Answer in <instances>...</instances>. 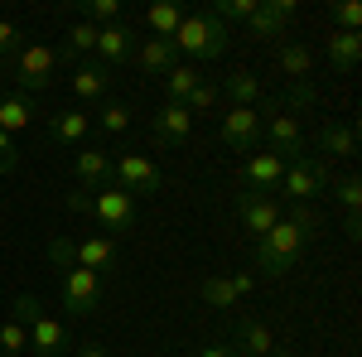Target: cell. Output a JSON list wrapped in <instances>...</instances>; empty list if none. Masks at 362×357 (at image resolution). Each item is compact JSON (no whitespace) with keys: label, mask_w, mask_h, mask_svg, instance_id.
I'll use <instances>...</instances> for the list:
<instances>
[{"label":"cell","mask_w":362,"mask_h":357,"mask_svg":"<svg viewBox=\"0 0 362 357\" xmlns=\"http://www.w3.org/2000/svg\"><path fill=\"white\" fill-rule=\"evenodd\" d=\"M15 319L29 329V348L39 357H63L68 353V329H63V319H54V314H44V304H39V295H15Z\"/></svg>","instance_id":"6da1fadb"},{"label":"cell","mask_w":362,"mask_h":357,"mask_svg":"<svg viewBox=\"0 0 362 357\" xmlns=\"http://www.w3.org/2000/svg\"><path fill=\"white\" fill-rule=\"evenodd\" d=\"M309 242V232L300 227V222H290V218H280L266 237H256V266L266 275H285V271H295V261H300V251H305Z\"/></svg>","instance_id":"7a4b0ae2"},{"label":"cell","mask_w":362,"mask_h":357,"mask_svg":"<svg viewBox=\"0 0 362 357\" xmlns=\"http://www.w3.org/2000/svg\"><path fill=\"white\" fill-rule=\"evenodd\" d=\"M179 54L189 58H223L227 54V25L223 20H213L208 10H198V15H184L179 29H174V39H169Z\"/></svg>","instance_id":"3957f363"},{"label":"cell","mask_w":362,"mask_h":357,"mask_svg":"<svg viewBox=\"0 0 362 357\" xmlns=\"http://www.w3.org/2000/svg\"><path fill=\"white\" fill-rule=\"evenodd\" d=\"M63 63H73L68 49H54V44H25V49L15 54V83L25 87V92H44V87H54V78H58Z\"/></svg>","instance_id":"277c9868"},{"label":"cell","mask_w":362,"mask_h":357,"mask_svg":"<svg viewBox=\"0 0 362 357\" xmlns=\"http://www.w3.org/2000/svg\"><path fill=\"white\" fill-rule=\"evenodd\" d=\"M112 184H116V189H126L131 198H136V193H160L165 174H160V165H155L150 155H136V150H126V155H116V160H112Z\"/></svg>","instance_id":"5b68a950"},{"label":"cell","mask_w":362,"mask_h":357,"mask_svg":"<svg viewBox=\"0 0 362 357\" xmlns=\"http://www.w3.org/2000/svg\"><path fill=\"white\" fill-rule=\"evenodd\" d=\"M87 213L102 222V227H112V232H131V227H136V198L126 189H116V184H107V189L92 193Z\"/></svg>","instance_id":"8992f818"},{"label":"cell","mask_w":362,"mask_h":357,"mask_svg":"<svg viewBox=\"0 0 362 357\" xmlns=\"http://www.w3.org/2000/svg\"><path fill=\"white\" fill-rule=\"evenodd\" d=\"M324 189H329V165L324 160H295L280 174V193H290L300 208H305L309 198H319Z\"/></svg>","instance_id":"52a82bcc"},{"label":"cell","mask_w":362,"mask_h":357,"mask_svg":"<svg viewBox=\"0 0 362 357\" xmlns=\"http://www.w3.org/2000/svg\"><path fill=\"white\" fill-rule=\"evenodd\" d=\"M266 131V150L271 155H280L285 165H295V160H305V131H300V116L295 111H271V121L261 126Z\"/></svg>","instance_id":"ba28073f"},{"label":"cell","mask_w":362,"mask_h":357,"mask_svg":"<svg viewBox=\"0 0 362 357\" xmlns=\"http://www.w3.org/2000/svg\"><path fill=\"white\" fill-rule=\"evenodd\" d=\"M97 304H102V275H97V271H83V266L63 271V309H68V314L87 319Z\"/></svg>","instance_id":"9c48e42d"},{"label":"cell","mask_w":362,"mask_h":357,"mask_svg":"<svg viewBox=\"0 0 362 357\" xmlns=\"http://www.w3.org/2000/svg\"><path fill=\"white\" fill-rule=\"evenodd\" d=\"M256 140H261V116H256V107H227V116H223V145L227 150L251 155Z\"/></svg>","instance_id":"30bf717a"},{"label":"cell","mask_w":362,"mask_h":357,"mask_svg":"<svg viewBox=\"0 0 362 357\" xmlns=\"http://www.w3.org/2000/svg\"><path fill=\"white\" fill-rule=\"evenodd\" d=\"M150 131H155V145H184L189 131H194V116H189L184 102H165L150 116Z\"/></svg>","instance_id":"8fae6325"},{"label":"cell","mask_w":362,"mask_h":357,"mask_svg":"<svg viewBox=\"0 0 362 357\" xmlns=\"http://www.w3.org/2000/svg\"><path fill=\"white\" fill-rule=\"evenodd\" d=\"M295 0H261L256 10H251V20H247V29L256 34V39H280L285 34V25L295 20Z\"/></svg>","instance_id":"7c38bea8"},{"label":"cell","mask_w":362,"mask_h":357,"mask_svg":"<svg viewBox=\"0 0 362 357\" xmlns=\"http://www.w3.org/2000/svg\"><path fill=\"white\" fill-rule=\"evenodd\" d=\"M73 174H78V189H87V193L107 189V184H112V155L83 145V150L73 155Z\"/></svg>","instance_id":"4fadbf2b"},{"label":"cell","mask_w":362,"mask_h":357,"mask_svg":"<svg viewBox=\"0 0 362 357\" xmlns=\"http://www.w3.org/2000/svg\"><path fill=\"white\" fill-rule=\"evenodd\" d=\"M251 285H256L251 275H208L198 285V295H203V304H213V309H232L242 295H251Z\"/></svg>","instance_id":"5bb4252c"},{"label":"cell","mask_w":362,"mask_h":357,"mask_svg":"<svg viewBox=\"0 0 362 357\" xmlns=\"http://www.w3.org/2000/svg\"><path fill=\"white\" fill-rule=\"evenodd\" d=\"M237 208H242V222H247L251 237H266V232L280 222V203H276V198H266V193H242Z\"/></svg>","instance_id":"9a60e30c"},{"label":"cell","mask_w":362,"mask_h":357,"mask_svg":"<svg viewBox=\"0 0 362 357\" xmlns=\"http://www.w3.org/2000/svg\"><path fill=\"white\" fill-rule=\"evenodd\" d=\"M280 174H285V160H280V155H271V150H251L247 169H242V179H247L256 193L280 189Z\"/></svg>","instance_id":"2e32d148"},{"label":"cell","mask_w":362,"mask_h":357,"mask_svg":"<svg viewBox=\"0 0 362 357\" xmlns=\"http://www.w3.org/2000/svg\"><path fill=\"white\" fill-rule=\"evenodd\" d=\"M97 54H102V63H131L136 58V29L131 25L97 29Z\"/></svg>","instance_id":"e0dca14e"},{"label":"cell","mask_w":362,"mask_h":357,"mask_svg":"<svg viewBox=\"0 0 362 357\" xmlns=\"http://www.w3.org/2000/svg\"><path fill=\"white\" fill-rule=\"evenodd\" d=\"M136 63H140V73L165 78L169 68L179 63V49H174L169 39H140V44H136Z\"/></svg>","instance_id":"ac0fdd59"},{"label":"cell","mask_w":362,"mask_h":357,"mask_svg":"<svg viewBox=\"0 0 362 357\" xmlns=\"http://www.w3.org/2000/svg\"><path fill=\"white\" fill-rule=\"evenodd\" d=\"M68 83H73V92H78L83 102H102V97H107V87H112V73H107L102 63H78Z\"/></svg>","instance_id":"d6986e66"},{"label":"cell","mask_w":362,"mask_h":357,"mask_svg":"<svg viewBox=\"0 0 362 357\" xmlns=\"http://www.w3.org/2000/svg\"><path fill=\"white\" fill-rule=\"evenodd\" d=\"M319 155H334V160H353L358 155V131L348 121H329L319 131Z\"/></svg>","instance_id":"ffe728a7"},{"label":"cell","mask_w":362,"mask_h":357,"mask_svg":"<svg viewBox=\"0 0 362 357\" xmlns=\"http://www.w3.org/2000/svg\"><path fill=\"white\" fill-rule=\"evenodd\" d=\"M237 353H247V357H271V353H276V333L266 329L261 319H242V324H237Z\"/></svg>","instance_id":"44dd1931"},{"label":"cell","mask_w":362,"mask_h":357,"mask_svg":"<svg viewBox=\"0 0 362 357\" xmlns=\"http://www.w3.org/2000/svg\"><path fill=\"white\" fill-rule=\"evenodd\" d=\"M29 121H34V102H29L25 92H10V97H0V131L15 140L20 131H29Z\"/></svg>","instance_id":"7402d4cb"},{"label":"cell","mask_w":362,"mask_h":357,"mask_svg":"<svg viewBox=\"0 0 362 357\" xmlns=\"http://www.w3.org/2000/svg\"><path fill=\"white\" fill-rule=\"evenodd\" d=\"M92 131V116H87L83 107H73V111H58L54 121H49V136L58 140V145H78V140Z\"/></svg>","instance_id":"603a6c76"},{"label":"cell","mask_w":362,"mask_h":357,"mask_svg":"<svg viewBox=\"0 0 362 357\" xmlns=\"http://www.w3.org/2000/svg\"><path fill=\"white\" fill-rule=\"evenodd\" d=\"M362 58V34H329V63H334L338 73H353Z\"/></svg>","instance_id":"cb8c5ba5"},{"label":"cell","mask_w":362,"mask_h":357,"mask_svg":"<svg viewBox=\"0 0 362 357\" xmlns=\"http://www.w3.org/2000/svg\"><path fill=\"white\" fill-rule=\"evenodd\" d=\"M78 266L83 271H107V266H116V242H107V237H83L78 242Z\"/></svg>","instance_id":"d4e9b609"},{"label":"cell","mask_w":362,"mask_h":357,"mask_svg":"<svg viewBox=\"0 0 362 357\" xmlns=\"http://www.w3.org/2000/svg\"><path fill=\"white\" fill-rule=\"evenodd\" d=\"M227 97H232V107H256V102H261V83H256V73L237 68V73L227 78Z\"/></svg>","instance_id":"484cf974"},{"label":"cell","mask_w":362,"mask_h":357,"mask_svg":"<svg viewBox=\"0 0 362 357\" xmlns=\"http://www.w3.org/2000/svg\"><path fill=\"white\" fill-rule=\"evenodd\" d=\"M203 83L198 78V68H189V63H174L165 73V92H169V102H189V92Z\"/></svg>","instance_id":"4316f807"},{"label":"cell","mask_w":362,"mask_h":357,"mask_svg":"<svg viewBox=\"0 0 362 357\" xmlns=\"http://www.w3.org/2000/svg\"><path fill=\"white\" fill-rule=\"evenodd\" d=\"M179 5H169V0H160V5H150L145 10V25L155 29V39H174V29H179Z\"/></svg>","instance_id":"83f0119b"},{"label":"cell","mask_w":362,"mask_h":357,"mask_svg":"<svg viewBox=\"0 0 362 357\" xmlns=\"http://www.w3.org/2000/svg\"><path fill=\"white\" fill-rule=\"evenodd\" d=\"M280 68H285V78H295V83H309V68H314V58H309L305 44H285V49H280Z\"/></svg>","instance_id":"f1b7e54d"},{"label":"cell","mask_w":362,"mask_h":357,"mask_svg":"<svg viewBox=\"0 0 362 357\" xmlns=\"http://www.w3.org/2000/svg\"><path fill=\"white\" fill-rule=\"evenodd\" d=\"M25 348H29V329L20 319H5L0 324V357H20Z\"/></svg>","instance_id":"f546056e"},{"label":"cell","mask_w":362,"mask_h":357,"mask_svg":"<svg viewBox=\"0 0 362 357\" xmlns=\"http://www.w3.org/2000/svg\"><path fill=\"white\" fill-rule=\"evenodd\" d=\"M63 49H68V54H92V49H97V25L78 20V25L63 34Z\"/></svg>","instance_id":"4dcf8cb0"},{"label":"cell","mask_w":362,"mask_h":357,"mask_svg":"<svg viewBox=\"0 0 362 357\" xmlns=\"http://www.w3.org/2000/svg\"><path fill=\"white\" fill-rule=\"evenodd\" d=\"M49 261L58 266V275L73 271V266H78V242H73V237H54V242H49Z\"/></svg>","instance_id":"1f68e13d"},{"label":"cell","mask_w":362,"mask_h":357,"mask_svg":"<svg viewBox=\"0 0 362 357\" xmlns=\"http://www.w3.org/2000/svg\"><path fill=\"white\" fill-rule=\"evenodd\" d=\"M256 5H261V0H218V5H213L208 15L227 25V20H251V10H256Z\"/></svg>","instance_id":"d6a6232c"},{"label":"cell","mask_w":362,"mask_h":357,"mask_svg":"<svg viewBox=\"0 0 362 357\" xmlns=\"http://www.w3.org/2000/svg\"><path fill=\"white\" fill-rule=\"evenodd\" d=\"M102 131H112V136H126V131H131V107H121V102H107V107H102Z\"/></svg>","instance_id":"836d02e7"},{"label":"cell","mask_w":362,"mask_h":357,"mask_svg":"<svg viewBox=\"0 0 362 357\" xmlns=\"http://www.w3.org/2000/svg\"><path fill=\"white\" fill-rule=\"evenodd\" d=\"M116 15H121V0H87V25L107 29L116 25Z\"/></svg>","instance_id":"e575fe53"},{"label":"cell","mask_w":362,"mask_h":357,"mask_svg":"<svg viewBox=\"0 0 362 357\" xmlns=\"http://www.w3.org/2000/svg\"><path fill=\"white\" fill-rule=\"evenodd\" d=\"M334 25L338 34H362V5H353V0L334 5Z\"/></svg>","instance_id":"d590c367"},{"label":"cell","mask_w":362,"mask_h":357,"mask_svg":"<svg viewBox=\"0 0 362 357\" xmlns=\"http://www.w3.org/2000/svg\"><path fill=\"white\" fill-rule=\"evenodd\" d=\"M184 107H189V116H198V111H213V107H218V87H213V83H198L194 92H189V102H184Z\"/></svg>","instance_id":"8d00e7d4"},{"label":"cell","mask_w":362,"mask_h":357,"mask_svg":"<svg viewBox=\"0 0 362 357\" xmlns=\"http://www.w3.org/2000/svg\"><path fill=\"white\" fill-rule=\"evenodd\" d=\"M334 193H338V203L348 208V218H358V208H362V184H358V179H343Z\"/></svg>","instance_id":"74e56055"},{"label":"cell","mask_w":362,"mask_h":357,"mask_svg":"<svg viewBox=\"0 0 362 357\" xmlns=\"http://www.w3.org/2000/svg\"><path fill=\"white\" fill-rule=\"evenodd\" d=\"M20 39H25V29L0 20V54H20Z\"/></svg>","instance_id":"f35d334b"},{"label":"cell","mask_w":362,"mask_h":357,"mask_svg":"<svg viewBox=\"0 0 362 357\" xmlns=\"http://www.w3.org/2000/svg\"><path fill=\"white\" fill-rule=\"evenodd\" d=\"M15 165H20V150H15V140L0 131V174H15Z\"/></svg>","instance_id":"ab89813d"},{"label":"cell","mask_w":362,"mask_h":357,"mask_svg":"<svg viewBox=\"0 0 362 357\" xmlns=\"http://www.w3.org/2000/svg\"><path fill=\"white\" fill-rule=\"evenodd\" d=\"M198 357H237V348H232V343H208Z\"/></svg>","instance_id":"60d3db41"},{"label":"cell","mask_w":362,"mask_h":357,"mask_svg":"<svg viewBox=\"0 0 362 357\" xmlns=\"http://www.w3.org/2000/svg\"><path fill=\"white\" fill-rule=\"evenodd\" d=\"M87 203H92V193H87V189L68 193V208H73V213H87Z\"/></svg>","instance_id":"b9f144b4"},{"label":"cell","mask_w":362,"mask_h":357,"mask_svg":"<svg viewBox=\"0 0 362 357\" xmlns=\"http://www.w3.org/2000/svg\"><path fill=\"white\" fill-rule=\"evenodd\" d=\"M78 357H107V348H102V343H83V348H78Z\"/></svg>","instance_id":"7bdbcfd3"}]
</instances>
